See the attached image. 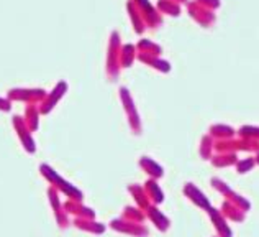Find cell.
I'll use <instances>...</instances> for the list:
<instances>
[{"mask_svg": "<svg viewBox=\"0 0 259 237\" xmlns=\"http://www.w3.org/2000/svg\"><path fill=\"white\" fill-rule=\"evenodd\" d=\"M39 173H41V177L50 183V186L56 188L61 194H64L67 199H72V201H84V193L80 191V189L72 185L71 181L64 180L61 175L54 170L51 165L48 163H41L39 165Z\"/></svg>", "mask_w": 259, "mask_h": 237, "instance_id": "6da1fadb", "label": "cell"}, {"mask_svg": "<svg viewBox=\"0 0 259 237\" xmlns=\"http://www.w3.org/2000/svg\"><path fill=\"white\" fill-rule=\"evenodd\" d=\"M120 51H121V40L120 33L113 30L108 37V48H107V59H105V71L110 81H117L121 71L120 64Z\"/></svg>", "mask_w": 259, "mask_h": 237, "instance_id": "7a4b0ae2", "label": "cell"}, {"mask_svg": "<svg viewBox=\"0 0 259 237\" xmlns=\"http://www.w3.org/2000/svg\"><path fill=\"white\" fill-rule=\"evenodd\" d=\"M238 153V152H248L256 153L259 152V142L243 139V137H233L227 140H215V153Z\"/></svg>", "mask_w": 259, "mask_h": 237, "instance_id": "3957f363", "label": "cell"}, {"mask_svg": "<svg viewBox=\"0 0 259 237\" xmlns=\"http://www.w3.org/2000/svg\"><path fill=\"white\" fill-rule=\"evenodd\" d=\"M118 94H120V100H121V106H123V111H125L130 128H132V132L135 135H140L143 130V125H141L138 107H136V104H135V99L132 96V92H130L128 87H120Z\"/></svg>", "mask_w": 259, "mask_h": 237, "instance_id": "277c9868", "label": "cell"}, {"mask_svg": "<svg viewBox=\"0 0 259 237\" xmlns=\"http://www.w3.org/2000/svg\"><path fill=\"white\" fill-rule=\"evenodd\" d=\"M210 185H212V188L215 189V191H218V193L222 194V198H225V199L230 201V202H233V205L240 208L241 211H244V213L251 211V202H249V199L244 198L243 194L236 193L235 189L231 188L227 181H223L222 178H218V177H213L212 180H210Z\"/></svg>", "mask_w": 259, "mask_h": 237, "instance_id": "5b68a950", "label": "cell"}, {"mask_svg": "<svg viewBox=\"0 0 259 237\" xmlns=\"http://www.w3.org/2000/svg\"><path fill=\"white\" fill-rule=\"evenodd\" d=\"M48 91L43 87H13L7 92L12 103H23V104H41L46 97Z\"/></svg>", "mask_w": 259, "mask_h": 237, "instance_id": "8992f818", "label": "cell"}, {"mask_svg": "<svg viewBox=\"0 0 259 237\" xmlns=\"http://www.w3.org/2000/svg\"><path fill=\"white\" fill-rule=\"evenodd\" d=\"M48 201H50V206H51V211L54 214V219H56L58 226L61 229H67L71 226V219H69V214L66 213L64 209V202L61 201V193L58 191L56 188L50 186L48 188Z\"/></svg>", "mask_w": 259, "mask_h": 237, "instance_id": "52a82bcc", "label": "cell"}, {"mask_svg": "<svg viewBox=\"0 0 259 237\" xmlns=\"http://www.w3.org/2000/svg\"><path fill=\"white\" fill-rule=\"evenodd\" d=\"M12 125H13V128H15L23 150L26 153H35L36 152V142H35V139H33V132L28 128V125L25 124L23 116H13Z\"/></svg>", "mask_w": 259, "mask_h": 237, "instance_id": "ba28073f", "label": "cell"}, {"mask_svg": "<svg viewBox=\"0 0 259 237\" xmlns=\"http://www.w3.org/2000/svg\"><path fill=\"white\" fill-rule=\"evenodd\" d=\"M108 227L113 229L115 232L126 234V235H132V237H148L149 235V229L145 224L126 221L123 218L112 219L110 222H108Z\"/></svg>", "mask_w": 259, "mask_h": 237, "instance_id": "9c48e42d", "label": "cell"}, {"mask_svg": "<svg viewBox=\"0 0 259 237\" xmlns=\"http://www.w3.org/2000/svg\"><path fill=\"white\" fill-rule=\"evenodd\" d=\"M132 2L138 7L141 17L146 23V28H159L162 25V15L151 4V0H132Z\"/></svg>", "mask_w": 259, "mask_h": 237, "instance_id": "30bf717a", "label": "cell"}, {"mask_svg": "<svg viewBox=\"0 0 259 237\" xmlns=\"http://www.w3.org/2000/svg\"><path fill=\"white\" fill-rule=\"evenodd\" d=\"M186 5H187V13L190 15V18L195 20V22L200 26H203V28H208V26H212L217 22L215 12L202 7L200 4H197L195 0H192V2L189 0Z\"/></svg>", "mask_w": 259, "mask_h": 237, "instance_id": "8fae6325", "label": "cell"}, {"mask_svg": "<svg viewBox=\"0 0 259 237\" xmlns=\"http://www.w3.org/2000/svg\"><path fill=\"white\" fill-rule=\"evenodd\" d=\"M67 87H69V86H67L66 81H59V83H56V86H54L53 89L46 94V97H45L43 103L38 104L41 116H46V114H50L51 111H54V107L59 104V100L66 96Z\"/></svg>", "mask_w": 259, "mask_h": 237, "instance_id": "7c38bea8", "label": "cell"}, {"mask_svg": "<svg viewBox=\"0 0 259 237\" xmlns=\"http://www.w3.org/2000/svg\"><path fill=\"white\" fill-rule=\"evenodd\" d=\"M182 193L190 202H192V205L203 209V211H207V209L212 206V205H210V199L207 198V194L203 193L199 186H195L194 183H186L184 188H182Z\"/></svg>", "mask_w": 259, "mask_h": 237, "instance_id": "4fadbf2b", "label": "cell"}, {"mask_svg": "<svg viewBox=\"0 0 259 237\" xmlns=\"http://www.w3.org/2000/svg\"><path fill=\"white\" fill-rule=\"evenodd\" d=\"M207 214H208V218H210V221H212V224L217 231V237H233V231H231L228 221L225 219V216L222 214L220 209L210 206L207 209Z\"/></svg>", "mask_w": 259, "mask_h": 237, "instance_id": "5bb4252c", "label": "cell"}, {"mask_svg": "<svg viewBox=\"0 0 259 237\" xmlns=\"http://www.w3.org/2000/svg\"><path fill=\"white\" fill-rule=\"evenodd\" d=\"M145 213H146V219L151 221L159 232H167L169 229H171V219H169L156 205H151Z\"/></svg>", "mask_w": 259, "mask_h": 237, "instance_id": "9a60e30c", "label": "cell"}, {"mask_svg": "<svg viewBox=\"0 0 259 237\" xmlns=\"http://www.w3.org/2000/svg\"><path fill=\"white\" fill-rule=\"evenodd\" d=\"M64 209L69 216L74 218H82V219H95V211L92 208L85 206L82 201H72L67 199L64 202Z\"/></svg>", "mask_w": 259, "mask_h": 237, "instance_id": "2e32d148", "label": "cell"}, {"mask_svg": "<svg viewBox=\"0 0 259 237\" xmlns=\"http://www.w3.org/2000/svg\"><path fill=\"white\" fill-rule=\"evenodd\" d=\"M74 227H77L79 231L82 232H89V234H94V235H100L107 231V226L99 222L97 219H82V218H74L72 221Z\"/></svg>", "mask_w": 259, "mask_h": 237, "instance_id": "e0dca14e", "label": "cell"}, {"mask_svg": "<svg viewBox=\"0 0 259 237\" xmlns=\"http://www.w3.org/2000/svg\"><path fill=\"white\" fill-rule=\"evenodd\" d=\"M136 59L141 61L143 64L153 67V70L162 73V74H166V73L171 71V63L166 61V59H162L161 56H153V55H145V53H138Z\"/></svg>", "mask_w": 259, "mask_h": 237, "instance_id": "ac0fdd59", "label": "cell"}, {"mask_svg": "<svg viewBox=\"0 0 259 237\" xmlns=\"http://www.w3.org/2000/svg\"><path fill=\"white\" fill-rule=\"evenodd\" d=\"M138 165L149 178L161 180L162 177H164V168H162L156 160H153L151 157H141L140 161H138Z\"/></svg>", "mask_w": 259, "mask_h": 237, "instance_id": "d6986e66", "label": "cell"}, {"mask_svg": "<svg viewBox=\"0 0 259 237\" xmlns=\"http://www.w3.org/2000/svg\"><path fill=\"white\" fill-rule=\"evenodd\" d=\"M143 188H145V191L148 194L149 201H151V205L159 206L164 202V191H162L161 186L158 185V180L148 178L145 185H143Z\"/></svg>", "mask_w": 259, "mask_h": 237, "instance_id": "ffe728a7", "label": "cell"}, {"mask_svg": "<svg viewBox=\"0 0 259 237\" xmlns=\"http://www.w3.org/2000/svg\"><path fill=\"white\" fill-rule=\"evenodd\" d=\"M126 13H128L130 22H132V25H133L135 33H138V35H141V33L146 30V23H145V20H143V17H141V13H140V10H138V7H136V5L132 2V0H128V2H126Z\"/></svg>", "mask_w": 259, "mask_h": 237, "instance_id": "44dd1931", "label": "cell"}, {"mask_svg": "<svg viewBox=\"0 0 259 237\" xmlns=\"http://www.w3.org/2000/svg\"><path fill=\"white\" fill-rule=\"evenodd\" d=\"M220 211H222V214L225 216V219H227V221H231V222H235V224H236V222H243L244 219H246V213L241 211L240 208L235 206L233 202H230V201H227V199H225V201L222 202Z\"/></svg>", "mask_w": 259, "mask_h": 237, "instance_id": "7402d4cb", "label": "cell"}, {"mask_svg": "<svg viewBox=\"0 0 259 237\" xmlns=\"http://www.w3.org/2000/svg\"><path fill=\"white\" fill-rule=\"evenodd\" d=\"M39 117H41V112H39L38 104H26L25 106L23 120L31 132H36L39 128Z\"/></svg>", "mask_w": 259, "mask_h": 237, "instance_id": "603a6c76", "label": "cell"}, {"mask_svg": "<svg viewBox=\"0 0 259 237\" xmlns=\"http://www.w3.org/2000/svg\"><path fill=\"white\" fill-rule=\"evenodd\" d=\"M128 193L133 196L136 206H138L140 209H143V211H146V209L151 206V201H149V198H148V194L145 191V188H143V185L133 183V185L128 186Z\"/></svg>", "mask_w": 259, "mask_h": 237, "instance_id": "cb8c5ba5", "label": "cell"}, {"mask_svg": "<svg viewBox=\"0 0 259 237\" xmlns=\"http://www.w3.org/2000/svg\"><path fill=\"white\" fill-rule=\"evenodd\" d=\"M236 130L231 125L227 124H213L208 128V135L213 140H227V139H233Z\"/></svg>", "mask_w": 259, "mask_h": 237, "instance_id": "d4e9b609", "label": "cell"}, {"mask_svg": "<svg viewBox=\"0 0 259 237\" xmlns=\"http://www.w3.org/2000/svg\"><path fill=\"white\" fill-rule=\"evenodd\" d=\"M238 161V153H228V152H222V153H213V157L210 158V163L215 168H228V166H235Z\"/></svg>", "mask_w": 259, "mask_h": 237, "instance_id": "484cf974", "label": "cell"}, {"mask_svg": "<svg viewBox=\"0 0 259 237\" xmlns=\"http://www.w3.org/2000/svg\"><path fill=\"white\" fill-rule=\"evenodd\" d=\"M138 56V50H136V45L126 43L121 45V51H120V64L121 67H132L133 63Z\"/></svg>", "mask_w": 259, "mask_h": 237, "instance_id": "4316f807", "label": "cell"}, {"mask_svg": "<svg viewBox=\"0 0 259 237\" xmlns=\"http://www.w3.org/2000/svg\"><path fill=\"white\" fill-rule=\"evenodd\" d=\"M136 50L138 53H145V55H153V56H161L162 53V46L151 42V40L141 38L138 43H136Z\"/></svg>", "mask_w": 259, "mask_h": 237, "instance_id": "83f0119b", "label": "cell"}, {"mask_svg": "<svg viewBox=\"0 0 259 237\" xmlns=\"http://www.w3.org/2000/svg\"><path fill=\"white\" fill-rule=\"evenodd\" d=\"M199 153H200V158L202 160H207V161H210V158L213 157V153H215V140L210 137L208 133H205L200 139Z\"/></svg>", "mask_w": 259, "mask_h": 237, "instance_id": "f1b7e54d", "label": "cell"}, {"mask_svg": "<svg viewBox=\"0 0 259 237\" xmlns=\"http://www.w3.org/2000/svg\"><path fill=\"white\" fill-rule=\"evenodd\" d=\"M121 218L132 222H138V224H143L146 221V213L140 209L138 206H125L123 208V214Z\"/></svg>", "mask_w": 259, "mask_h": 237, "instance_id": "f546056e", "label": "cell"}, {"mask_svg": "<svg viewBox=\"0 0 259 237\" xmlns=\"http://www.w3.org/2000/svg\"><path fill=\"white\" fill-rule=\"evenodd\" d=\"M156 9L161 15H169V17H179L181 15V5L174 4L171 0H158Z\"/></svg>", "mask_w": 259, "mask_h": 237, "instance_id": "4dcf8cb0", "label": "cell"}, {"mask_svg": "<svg viewBox=\"0 0 259 237\" xmlns=\"http://www.w3.org/2000/svg\"><path fill=\"white\" fill-rule=\"evenodd\" d=\"M256 166V160L254 157H248V158H238L236 161V173L238 175H246L249 172H253V168Z\"/></svg>", "mask_w": 259, "mask_h": 237, "instance_id": "1f68e13d", "label": "cell"}, {"mask_svg": "<svg viewBox=\"0 0 259 237\" xmlns=\"http://www.w3.org/2000/svg\"><path fill=\"white\" fill-rule=\"evenodd\" d=\"M236 133H238V137L259 142V125H243L238 128Z\"/></svg>", "mask_w": 259, "mask_h": 237, "instance_id": "d6a6232c", "label": "cell"}, {"mask_svg": "<svg viewBox=\"0 0 259 237\" xmlns=\"http://www.w3.org/2000/svg\"><path fill=\"white\" fill-rule=\"evenodd\" d=\"M197 4H200L202 7H205V9L208 10H217V9H220V5H222V0H195Z\"/></svg>", "mask_w": 259, "mask_h": 237, "instance_id": "836d02e7", "label": "cell"}, {"mask_svg": "<svg viewBox=\"0 0 259 237\" xmlns=\"http://www.w3.org/2000/svg\"><path fill=\"white\" fill-rule=\"evenodd\" d=\"M12 111V100L9 97H0V112H10Z\"/></svg>", "mask_w": 259, "mask_h": 237, "instance_id": "e575fe53", "label": "cell"}, {"mask_svg": "<svg viewBox=\"0 0 259 237\" xmlns=\"http://www.w3.org/2000/svg\"><path fill=\"white\" fill-rule=\"evenodd\" d=\"M171 2H174V4H179V5H181V4H187L189 0H171Z\"/></svg>", "mask_w": 259, "mask_h": 237, "instance_id": "d590c367", "label": "cell"}, {"mask_svg": "<svg viewBox=\"0 0 259 237\" xmlns=\"http://www.w3.org/2000/svg\"><path fill=\"white\" fill-rule=\"evenodd\" d=\"M254 160H256V165H259V152L254 153Z\"/></svg>", "mask_w": 259, "mask_h": 237, "instance_id": "8d00e7d4", "label": "cell"}]
</instances>
